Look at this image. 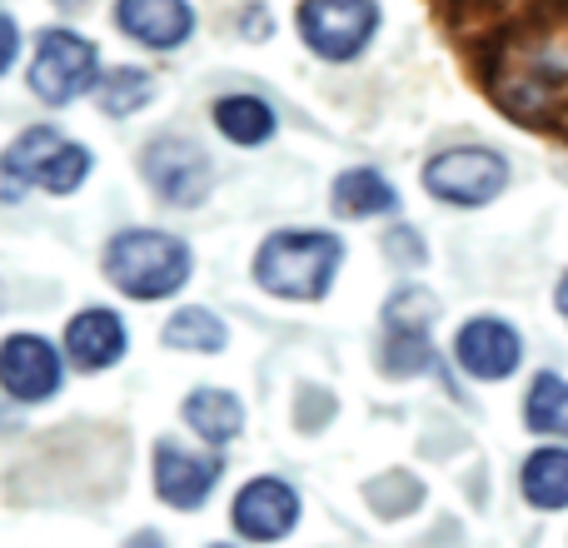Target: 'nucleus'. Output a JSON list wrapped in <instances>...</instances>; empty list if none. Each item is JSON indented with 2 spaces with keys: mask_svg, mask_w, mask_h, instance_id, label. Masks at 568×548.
<instances>
[{
  "mask_svg": "<svg viewBox=\"0 0 568 548\" xmlns=\"http://www.w3.org/2000/svg\"><path fill=\"white\" fill-rule=\"evenodd\" d=\"M554 309H559L564 324H568V270L559 274V290H554Z\"/></svg>",
  "mask_w": 568,
  "mask_h": 548,
  "instance_id": "nucleus-24",
  "label": "nucleus"
},
{
  "mask_svg": "<svg viewBox=\"0 0 568 548\" xmlns=\"http://www.w3.org/2000/svg\"><path fill=\"white\" fill-rule=\"evenodd\" d=\"M235 534L250 544H280L294 534L300 524V494L290 489L284 479H250L245 489L235 494Z\"/></svg>",
  "mask_w": 568,
  "mask_h": 548,
  "instance_id": "nucleus-9",
  "label": "nucleus"
},
{
  "mask_svg": "<svg viewBox=\"0 0 568 548\" xmlns=\"http://www.w3.org/2000/svg\"><path fill=\"white\" fill-rule=\"evenodd\" d=\"M454 359H459V369L469 379H484V384L514 379L524 364V334L509 319H499V314H474L454 334Z\"/></svg>",
  "mask_w": 568,
  "mask_h": 548,
  "instance_id": "nucleus-7",
  "label": "nucleus"
},
{
  "mask_svg": "<svg viewBox=\"0 0 568 548\" xmlns=\"http://www.w3.org/2000/svg\"><path fill=\"white\" fill-rule=\"evenodd\" d=\"M394 205H399V190H394L389 180H384L379 170H369V165H359V170H344V175L334 180V210H339L344 220L389 215Z\"/></svg>",
  "mask_w": 568,
  "mask_h": 548,
  "instance_id": "nucleus-15",
  "label": "nucleus"
},
{
  "mask_svg": "<svg viewBox=\"0 0 568 548\" xmlns=\"http://www.w3.org/2000/svg\"><path fill=\"white\" fill-rule=\"evenodd\" d=\"M65 354H70V364L85 374L110 369V364L125 354V319L110 309H80L75 319L65 324Z\"/></svg>",
  "mask_w": 568,
  "mask_h": 548,
  "instance_id": "nucleus-13",
  "label": "nucleus"
},
{
  "mask_svg": "<svg viewBox=\"0 0 568 548\" xmlns=\"http://www.w3.org/2000/svg\"><path fill=\"white\" fill-rule=\"evenodd\" d=\"M190 245L165 230H125L105 250L110 284H120L130 300H170L190 280Z\"/></svg>",
  "mask_w": 568,
  "mask_h": 548,
  "instance_id": "nucleus-3",
  "label": "nucleus"
},
{
  "mask_svg": "<svg viewBox=\"0 0 568 548\" xmlns=\"http://www.w3.org/2000/svg\"><path fill=\"white\" fill-rule=\"evenodd\" d=\"M100 55L85 35L75 30H45L36 40V55H30V90H36L45 105H70L95 85Z\"/></svg>",
  "mask_w": 568,
  "mask_h": 548,
  "instance_id": "nucleus-5",
  "label": "nucleus"
},
{
  "mask_svg": "<svg viewBox=\"0 0 568 548\" xmlns=\"http://www.w3.org/2000/svg\"><path fill=\"white\" fill-rule=\"evenodd\" d=\"M210 548H230V544H210Z\"/></svg>",
  "mask_w": 568,
  "mask_h": 548,
  "instance_id": "nucleus-26",
  "label": "nucleus"
},
{
  "mask_svg": "<svg viewBox=\"0 0 568 548\" xmlns=\"http://www.w3.org/2000/svg\"><path fill=\"white\" fill-rule=\"evenodd\" d=\"M424 190L454 210H479L509 190V160L489 145H459L444 150L424 165Z\"/></svg>",
  "mask_w": 568,
  "mask_h": 548,
  "instance_id": "nucleus-4",
  "label": "nucleus"
},
{
  "mask_svg": "<svg viewBox=\"0 0 568 548\" xmlns=\"http://www.w3.org/2000/svg\"><path fill=\"white\" fill-rule=\"evenodd\" d=\"M524 424L534 434H549V439H568V379L554 369H544L529 384V399H524Z\"/></svg>",
  "mask_w": 568,
  "mask_h": 548,
  "instance_id": "nucleus-17",
  "label": "nucleus"
},
{
  "mask_svg": "<svg viewBox=\"0 0 568 548\" xmlns=\"http://www.w3.org/2000/svg\"><path fill=\"white\" fill-rule=\"evenodd\" d=\"M389 255H394V260H404V265H424L419 235H414V230H394V240H389Z\"/></svg>",
  "mask_w": 568,
  "mask_h": 548,
  "instance_id": "nucleus-22",
  "label": "nucleus"
},
{
  "mask_svg": "<svg viewBox=\"0 0 568 548\" xmlns=\"http://www.w3.org/2000/svg\"><path fill=\"white\" fill-rule=\"evenodd\" d=\"M145 180L165 205L190 210L215 190V165H210V155L200 145H190V140H155V145L145 150Z\"/></svg>",
  "mask_w": 568,
  "mask_h": 548,
  "instance_id": "nucleus-8",
  "label": "nucleus"
},
{
  "mask_svg": "<svg viewBox=\"0 0 568 548\" xmlns=\"http://www.w3.org/2000/svg\"><path fill=\"white\" fill-rule=\"evenodd\" d=\"M215 125H220V135L235 140V145H265V140L275 135V110L255 95H230L215 105Z\"/></svg>",
  "mask_w": 568,
  "mask_h": 548,
  "instance_id": "nucleus-18",
  "label": "nucleus"
},
{
  "mask_svg": "<svg viewBox=\"0 0 568 548\" xmlns=\"http://www.w3.org/2000/svg\"><path fill=\"white\" fill-rule=\"evenodd\" d=\"M0 389L20 404H40L60 389V354L40 334H10L0 344Z\"/></svg>",
  "mask_w": 568,
  "mask_h": 548,
  "instance_id": "nucleus-11",
  "label": "nucleus"
},
{
  "mask_svg": "<svg viewBox=\"0 0 568 548\" xmlns=\"http://www.w3.org/2000/svg\"><path fill=\"white\" fill-rule=\"evenodd\" d=\"M130 548H165V544H160V539H155V534H140V539H135V544H130Z\"/></svg>",
  "mask_w": 568,
  "mask_h": 548,
  "instance_id": "nucleus-25",
  "label": "nucleus"
},
{
  "mask_svg": "<svg viewBox=\"0 0 568 548\" xmlns=\"http://www.w3.org/2000/svg\"><path fill=\"white\" fill-rule=\"evenodd\" d=\"M165 344L170 349H190V354H220L230 344V329L210 309H180L165 324Z\"/></svg>",
  "mask_w": 568,
  "mask_h": 548,
  "instance_id": "nucleus-20",
  "label": "nucleus"
},
{
  "mask_svg": "<svg viewBox=\"0 0 568 548\" xmlns=\"http://www.w3.org/2000/svg\"><path fill=\"white\" fill-rule=\"evenodd\" d=\"M185 419L205 444H230L245 429V409L230 389H195L185 399Z\"/></svg>",
  "mask_w": 568,
  "mask_h": 548,
  "instance_id": "nucleus-16",
  "label": "nucleus"
},
{
  "mask_svg": "<svg viewBox=\"0 0 568 548\" xmlns=\"http://www.w3.org/2000/svg\"><path fill=\"white\" fill-rule=\"evenodd\" d=\"M16 50H20L16 26H10V16H0V75H6V70H10V60H16Z\"/></svg>",
  "mask_w": 568,
  "mask_h": 548,
  "instance_id": "nucleus-23",
  "label": "nucleus"
},
{
  "mask_svg": "<svg viewBox=\"0 0 568 548\" xmlns=\"http://www.w3.org/2000/svg\"><path fill=\"white\" fill-rule=\"evenodd\" d=\"M220 469H225L220 454L180 449V444H170V439L155 444V494L170 509H200V504L215 494Z\"/></svg>",
  "mask_w": 568,
  "mask_h": 548,
  "instance_id": "nucleus-10",
  "label": "nucleus"
},
{
  "mask_svg": "<svg viewBox=\"0 0 568 548\" xmlns=\"http://www.w3.org/2000/svg\"><path fill=\"white\" fill-rule=\"evenodd\" d=\"M344 265V245L329 230H280L260 245L255 280L280 300H324Z\"/></svg>",
  "mask_w": 568,
  "mask_h": 548,
  "instance_id": "nucleus-1",
  "label": "nucleus"
},
{
  "mask_svg": "<svg viewBox=\"0 0 568 548\" xmlns=\"http://www.w3.org/2000/svg\"><path fill=\"white\" fill-rule=\"evenodd\" d=\"M115 20L130 40L150 50H175L195 35V10L190 0H120Z\"/></svg>",
  "mask_w": 568,
  "mask_h": 548,
  "instance_id": "nucleus-12",
  "label": "nucleus"
},
{
  "mask_svg": "<svg viewBox=\"0 0 568 548\" xmlns=\"http://www.w3.org/2000/svg\"><path fill=\"white\" fill-rule=\"evenodd\" d=\"M439 314V300L419 284H404L389 304H384V324H389V339H429V324Z\"/></svg>",
  "mask_w": 568,
  "mask_h": 548,
  "instance_id": "nucleus-19",
  "label": "nucleus"
},
{
  "mask_svg": "<svg viewBox=\"0 0 568 548\" xmlns=\"http://www.w3.org/2000/svg\"><path fill=\"white\" fill-rule=\"evenodd\" d=\"M519 489L534 509L559 514L568 509V449L564 444H549V449H534L519 469Z\"/></svg>",
  "mask_w": 568,
  "mask_h": 548,
  "instance_id": "nucleus-14",
  "label": "nucleus"
},
{
  "mask_svg": "<svg viewBox=\"0 0 568 548\" xmlns=\"http://www.w3.org/2000/svg\"><path fill=\"white\" fill-rule=\"evenodd\" d=\"M379 30V0H304L300 35L320 60H354Z\"/></svg>",
  "mask_w": 568,
  "mask_h": 548,
  "instance_id": "nucleus-6",
  "label": "nucleus"
},
{
  "mask_svg": "<svg viewBox=\"0 0 568 548\" xmlns=\"http://www.w3.org/2000/svg\"><path fill=\"white\" fill-rule=\"evenodd\" d=\"M90 175V150L65 140L50 125H30L26 135L10 140L0 155V200H20L26 190H50V195H70Z\"/></svg>",
  "mask_w": 568,
  "mask_h": 548,
  "instance_id": "nucleus-2",
  "label": "nucleus"
},
{
  "mask_svg": "<svg viewBox=\"0 0 568 548\" xmlns=\"http://www.w3.org/2000/svg\"><path fill=\"white\" fill-rule=\"evenodd\" d=\"M150 95H155V80L135 65H120V70H110L105 85H100V110H105V115H135L140 105H150Z\"/></svg>",
  "mask_w": 568,
  "mask_h": 548,
  "instance_id": "nucleus-21",
  "label": "nucleus"
}]
</instances>
